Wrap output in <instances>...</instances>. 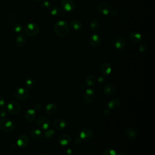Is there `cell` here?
I'll use <instances>...</instances> for the list:
<instances>
[{
  "mask_svg": "<svg viewBox=\"0 0 155 155\" xmlns=\"http://www.w3.org/2000/svg\"><path fill=\"white\" fill-rule=\"evenodd\" d=\"M114 45L116 49L122 50L123 48H124L126 45V42L125 39L122 36H119L115 39L114 42Z\"/></svg>",
  "mask_w": 155,
  "mask_h": 155,
  "instance_id": "13",
  "label": "cell"
},
{
  "mask_svg": "<svg viewBox=\"0 0 155 155\" xmlns=\"http://www.w3.org/2000/svg\"><path fill=\"white\" fill-rule=\"evenodd\" d=\"M34 108H35L34 110L35 111H40L41 109L42 108V105L40 104H36L35 105Z\"/></svg>",
  "mask_w": 155,
  "mask_h": 155,
  "instance_id": "36",
  "label": "cell"
},
{
  "mask_svg": "<svg viewBox=\"0 0 155 155\" xmlns=\"http://www.w3.org/2000/svg\"><path fill=\"white\" fill-rule=\"evenodd\" d=\"M70 25L71 28L76 31H79V30H81V28L82 27V23L81 22V21H79L78 19L71 20L70 22Z\"/></svg>",
  "mask_w": 155,
  "mask_h": 155,
  "instance_id": "24",
  "label": "cell"
},
{
  "mask_svg": "<svg viewBox=\"0 0 155 155\" xmlns=\"http://www.w3.org/2000/svg\"><path fill=\"white\" fill-rule=\"evenodd\" d=\"M6 116V111L4 109H0V117H4Z\"/></svg>",
  "mask_w": 155,
  "mask_h": 155,
  "instance_id": "38",
  "label": "cell"
},
{
  "mask_svg": "<svg viewBox=\"0 0 155 155\" xmlns=\"http://www.w3.org/2000/svg\"><path fill=\"white\" fill-rule=\"evenodd\" d=\"M146 49H147V45L145 44L142 43V44H140L139 45V51L143 52V51H145L146 50Z\"/></svg>",
  "mask_w": 155,
  "mask_h": 155,
  "instance_id": "34",
  "label": "cell"
},
{
  "mask_svg": "<svg viewBox=\"0 0 155 155\" xmlns=\"http://www.w3.org/2000/svg\"><path fill=\"white\" fill-rule=\"evenodd\" d=\"M61 9L58 5H53L50 8V13L53 16H59L61 14Z\"/></svg>",
  "mask_w": 155,
  "mask_h": 155,
  "instance_id": "28",
  "label": "cell"
},
{
  "mask_svg": "<svg viewBox=\"0 0 155 155\" xmlns=\"http://www.w3.org/2000/svg\"><path fill=\"white\" fill-rule=\"evenodd\" d=\"M116 154H117L116 151L112 148L106 149L102 153V155H116Z\"/></svg>",
  "mask_w": 155,
  "mask_h": 155,
  "instance_id": "31",
  "label": "cell"
},
{
  "mask_svg": "<svg viewBox=\"0 0 155 155\" xmlns=\"http://www.w3.org/2000/svg\"><path fill=\"white\" fill-rule=\"evenodd\" d=\"M58 111V107L54 103H49L45 107V113L48 116H53Z\"/></svg>",
  "mask_w": 155,
  "mask_h": 155,
  "instance_id": "15",
  "label": "cell"
},
{
  "mask_svg": "<svg viewBox=\"0 0 155 155\" xmlns=\"http://www.w3.org/2000/svg\"><path fill=\"white\" fill-rule=\"evenodd\" d=\"M5 105V101L4 98L0 96V107H2Z\"/></svg>",
  "mask_w": 155,
  "mask_h": 155,
  "instance_id": "39",
  "label": "cell"
},
{
  "mask_svg": "<svg viewBox=\"0 0 155 155\" xmlns=\"http://www.w3.org/2000/svg\"><path fill=\"white\" fill-rule=\"evenodd\" d=\"M79 137L84 141H90L93 137V133L90 128H84L79 134Z\"/></svg>",
  "mask_w": 155,
  "mask_h": 155,
  "instance_id": "8",
  "label": "cell"
},
{
  "mask_svg": "<svg viewBox=\"0 0 155 155\" xmlns=\"http://www.w3.org/2000/svg\"><path fill=\"white\" fill-rule=\"evenodd\" d=\"M23 27L22 25H21V24H17L15 25V27H14V30L15 32L16 33H20L22 31Z\"/></svg>",
  "mask_w": 155,
  "mask_h": 155,
  "instance_id": "33",
  "label": "cell"
},
{
  "mask_svg": "<svg viewBox=\"0 0 155 155\" xmlns=\"http://www.w3.org/2000/svg\"><path fill=\"white\" fill-rule=\"evenodd\" d=\"M71 153H72V150H71V149H70V148H68V149L66 150V153H67V154H71Z\"/></svg>",
  "mask_w": 155,
  "mask_h": 155,
  "instance_id": "42",
  "label": "cell"
},
{
  "mask_svg": "<svg viewBox=\"0 0 155 155\" xmlns=\"http://www.w3.org/2000/svg\"><path fill=\"white\" fill-rule=\"evenodd\" d=\"M125 134L128 139H134L137 137V132L131 127H127L125 130Z\"/></svg>",
  "mask_w": 155,
  "mask_h": 155,
  "instance_id": "22",
  "label": "cell"
},
{
  "mask_svg": "<svg viewBox=\"0 0 155 155\" xmlns=\"http://www.w3.org/2000/svg\"><path fill=\"white\" fill-rule=\"evenodd\" d=\"M104 93L108 96H111L116 93V87L113 84H108L103 88Z\"/></svg>",
  "mask_w": 155,
  "mask_h": 155,
  "instance_id": "20",
  "label": "cell"
},
{
  "mask_svg": "<svg viewBox=\"0 0 155 155\" xmlns=\"http://www.w3.org/2000/svg\"><path fill=\"white\" fill-rule=\"evenodd\" d=\"M41 5L42 8L45 9H48L50 6V3L48 0H43L41 2Z\"/></svg>",
  "mask_w": 155,
  "mask_h": 155,
  "instance_id": "32",
  "label": "cell"
},
{
  "mask_svg": "<svg viewBox=\"0 0 155 155\" xmlns=\"http://www.w3.org/2000/svg\"><path fill=\"white\" fill-rule=\"evenodd\" d=\"M121 107V102L119 99L114 98L108 103V107L111 110H117Z\"/></svg>",
  "mask_w": 155,
  "mask_h": 155,
  "instance_id": "17",
  "label": "cell"
},
{
  "mask_svg": "<svg viewBox=\"0 0 155 155\" xmlns=\"http://www.w3.org/2000/svg\"><path fill=\"white\" fill-rule=\"evenodd\" d=\"M15 128L14 123L7 118L0 119V130L5 132H10Z\"/></svg>",
  "mask_w": 155,
  "mask_h": 155,
  "instance_id": "2",
  "label": "cell"
},
{
  "mask_svg": "<svg viewBox=\"0 0 155 155\" xmlns=\"http://www.w3.org/2000/svg\"><path fill=\"white\" fill-rule=\"evenodd\" d=\"M34 1H42V0H34Z\"/></svg>",
  "mask_w": 155,
  "mask_h": 155,
  "instance_id": "45",
  "label": "cell"
},
{
  "mask_svg": "<svg viewBox=\"0 0 155 155\" xmlns=\"http://www.w3.org/2000/svg\"><path fill=\"white\" fill-rule=\"evenodd\" d=\"M81 139L80 137H76L74 139V142L75 144L76 145H79L81 143Z\"/></svg>",
  "mask_w": 155,
  "mask_h": 155,
  "instance_id": "37",
  "label": "cell"
},
{
  "mask_svg": "<svg viewBox=\"0 0 155 155\" xmlns=\"http://www.w3.org/2000/svg\"><path fill=\"white\" fill-rule=\"evenodd\" d=\"M7 110L8 113L12 114H17L21 110L20 104L15 101L9 102L7 105Z\"/></svg>",
  "mask_w": 155,
  "mask_h": 155,
  "instance_id": "5",
  "label": "cell"
},
{
  "mask_svg": "<svg viewBox=\"0 0 155 155\" xmlns=\"http://www.w3.org/2000/svg\"><path fill=\"white\" fill-rule=\"evenodd\" d=\"M25 33L29 36H36L39 31V28L38 25L35 23H29L25 27Z\"/></svg>",
  "mask_w": 155,
  "mask_h": 155,
  "instance_id": "3",
  "label": "cell"
},
{
  "mask_svg": "<svg viewBox=\"0 0 155 155\" xmlns=\"http://www.w3.org/2000/svg\"><path fill=\"white\" fill-rule=\"evenodd\" d=\"M71 141V138L69 134H63L59 136L58 139V143L63 146L68 145Z\"/></svg>",
  "mask_w": 155,
  "mask_h": 155,
  "instance_id": "14",
  "label": "cell"
},
{
  "mask_svg": "<svg viewBox=\"0 0 155 155\" xmlns=\"http://www.w3.org/2000/svg\"><path fill=\"white\" fill-rule=\"evenodd\" d=\"M110 13L111 15L112 16H113V17L116 16L117 15V11L115 10H113L110 11Z\"/></svg>",
  "mask_w": 155,
  "mask_h": 155,
  "instance_id": "40",
  "label": "cell"
},
{
  "mask_svg": "<svg viewBox=\"0 0 155 155\" xmlns=\"http://www.w3.org/2000/svg\"><path fill=\"white\" fill-rule=\"evenodd\" d=\"M102 113L104 116H108L110 114V110L109 108H104L102 111Z\"/></svg>",
  "mask_w": 155,
  "mask_h": 155,
  "instance_id": "35",
  "label": "cell"
},
{
  "mask_svg": "<svg viewBox=\"0 0 155 155\" xmlns=\"http://www.w3.org/2000/svg\"><path fill=\"white\" fill-rule=\"evenodd\" d=\"M86 84L90 87L94 86L96 82V79L95 77L93 75H89L86 78Z\"/></svg>",
  "mask_w": 155,
  "mask_h": 155,
  "instance_id": "27",
  "label": "cell"
},
{
  "mask_svg": "<svg viewBox=\"0 0 155 155\" xmlns=\"http://www.w3.org/2000/svg\"><path fill=\"white\" fill-rule=\"evenodd\" d=\"M54 133H55V132H54V131L53 129H49V130H47L44 133V137L45 139H50V138L52 137L54 135Z\"/></svg>",
  "mask_w": 155,
  "mask_h": 155,
  "instance_id": "30",
  "label": "cell"
},
{
  "mask_svg": "<svg viewBox=\"0 0 155 155\" xmlns=\"http://www.w3.org/2000/svg\"><path fill=\"white\" fill-rule=\"evenodd\" d=\"M95 99V93L94 91L91 89L88 88L85 90L84 95H83V101L86 104H91L92 103Z\"/></svg>",
  "mask_w": 155,
  "mask_h": 155,
  "instance_id": "7",
  "label": "cell"
},
{
  "mask_svg": "<svg viewBox=\"0 0 155 155\" xmlns=\"http://www.w3.org/2000/svg\"><path fill=\"white\" fill-rule=\"evenodd\" d=\"M29 142L28 137L27 135L22 134L18 137L16 140V145L20 148H24L28 145Z\"/></svg>",
  "mask_w": 155,
  "mask_h": 155,
  "instance_id": "11",
  "label": "cell"
},
{
  "mask_svg": "<svg viewBox=\"0 0 155 155\" xmlns=\"http://www.w3.org/2000/svg\"><path fill=\"white\" fill-rule=\"evenodd\" d=\"M36 111L31 108L27 110L24 115L25 120L29 123L33 122L36 119Z\"/></svg>",
  "mask_w": 155,
  "mask_h": 155,
  "instance_id": "12",
  "label": "cell"
},
{
  "mask_svg": "<svg viewBox=\"0 0 155 155\" xmlns=\"http://www.w3.org/2000/svg\"><path fill=\"white\" fill-rule=\"evenodd\" d=\"M142 38L141 34L136 31H133L129 35V39L133 44L139 43L142 40Z\"/></svg>",
  "mask_w": 155,
  "mask_h": 155,
  "instance_id": "19",
  "label": "cell"
},
{
  "mask_svg": "<svg viewBox=\"0 0 155 155\" xmlns=\"http://www.w3.org/2000/svg\"><path fill=\"white\" fill-rule=\"evenodd\" d=\"M39 155H47L46 154H44V153H41V154H39Z\"/></svg>",
  "mask_w": 155,
  "mask_h": 155,
  "instance_id": "44",
  "label": "cell"
},
{
  "mask_svg": "<svg viewBox=\"0 0 155 155\" xmlns=\"http://www.w3.org/2000/svg\"><path fill=\"white\" fill-rule=\"evenodd\" d=\"M116 155H126V154H125V153L124 152L120 151V152H119L118 153H117Z\"/></svg>",
  "mask_w": 155,
  "mask_h": 155,
  "instance_id": "43",
  "label": "cell"
},
{
  "mask_svg": "<svg viewBox=\"0 0 155 155\" xmlns=\"http://www.w3.org/2000/svg\"><path fill=\"white\" fill-rule=\"evenodd\" d=\"M61 8L66 12L73 11L76 6L74 0H62L61 2Z\"/></svg>",
  "mask_w": 155,
  "mask_h": 155,
  "instance_id": "9",
  "label": "cell"
},
{
  "mask_svg": "<svg viewBox=\"0 0 155 155\" xmlns=\"http://www.w3.org/2000/svg\"><path fill=\"white\" fill-rule=\"evenodd\" d=\"M51 124L50 120L46 117L41 116L38 118L36 120L37 126L43 130H47L50 127Z\"/></svg>",
  "mask_w": 155,
  "mask_h": 155,
  "instance_id": "6",
  "label": "cell"
},
{
  "mask_svg": "<svg viewBox=\"0 0 155 155\" xmlns=\"http://www.w3.org/2000/svg\"><path fill=\"white\" fill-rule=\"evenodd\" d=\"M98 12L104 15H108L110 14L111 9L110 5L106 2H101L97 5Z\"/></svg>",
  "mask_w": 155,
  "mask_h": 155,
  "instance_id": "10",
  "label": "cell"
},
{
  "mask_svg": "<svg viewBox=\"0 0 155 155\" xmlns=\"http://www.w3.org/2000/svg\"><path fill=\"white\" fill-rule=\"evenodd\" d=\"M66 121L65 119H62V118H59L56 119L53 124V126L54 127V128L58 130H61L64 129L65 127H66Z\"/></svg>",
  "mask_w": 155,
  "mask_h": 155,
  "instance_id": "18",
  "label": "cell"
},
{
  "mask_svg": "<svg viewBox=\"0 0 155 155\" xmlns=\"http://www.w3.org/2000/svg\"><path fill=\"white\" fill-rule=\"evenodd\" d=\"M104 81H105V79H104L103 77L101 76V77H99V78H98V82H100V83H103Z\"/></svg>",
  "mask_w": 155,
  "mask_h": 155,
  "instance_id": "41",
  "label": "cell"
},
{
  "mask_svg": "<svg viewBox=\"0 0 155 155\" xmlns=\"http://www.w3.org/2000/svg\"><path fill=\"white\" fill-rule=\"evenodd\" d=\"M13 96L19 100H25L29 96V91L24 88H18L13 91Z\"/></svg>",
  "mask_w": 155,
  "mask_h": 155,
  "instance_id": "4",
  "label": "cell"
},
{
  "mask_svg": "<svg viewBox=\"0 0 155 155\" xmlns=\"http://www.w3.org/2000/svg\"><path fill=\"white\" fill-rule=\"evenodd\" d=\"M90 26V29L91 30V31H96L99 29V28L100 27V22H99V20L96 19H94L91 21Z\"/></svg>",
  "mask_w": 155,
  "mask_h": 155,
  "instance_id": "26",
  "label": "cell"
},
{
  "mask_svg": "<svg viewBox=\"0 0 155 155\" xmlns=\"http://www.w3.org/2000/svg\"><path fill=\"white\" fill-rule=\"evenodd\" d=\"M101 37L97 34H93L90 39V44L93 47H97L101 44Z\"/></svg>",
  "mask_w": 155,
  "mask_h": 155,
  "instance_id": "21",
  "label": "cell"
},
{
  "mask_svg": "<svg viewBox=\"0 0 155 155\" xmlns=\"http://www.w3.org/2000/svg\"><path fill=\"white\" fill-rule=\"evenodd\" d=\"M30 135H31V137L35 139H39L42 137V133L40 130L34 128L31 130Z\"/></svg>",
  "mask_w": 155,
  "mask_h": 155,
  "instance_id": "25",
  "label": "cell"
},
{
  "mask_svg": "<svg viewBox=\"0 0 155 155\" xmlns=\"http://www.w3.org/2000/svg\"><path fill=\"white\" fill-rule=\"evenodd\" d=\"M101 72L104 76H108L111 73V67L110 64L107 62L102 63L100 67Z\"/></svg>",
  "mask_w": 155,
  "mask_h": 155,
  "instance_id": "16",
  "label": "cell"
},
{
  "mask_svg": "<svg viewBox=\"0 0 155 155\" xmlns=\"http://www.w3.org/2000/svg\"><path fill=\"white\" fill-rule=\"evenodd\" d=\"M25 85L29 89H31L32 88H33L34 86H35V81H34V79L31 78H28L25 81Z\"/></svg>",
  "mask_w": 155,
  "mask_h": 155,
  "instance_id": "29",
  "label": "cell"
},
{
  "mask_svg": "<svg viewBox=\"0 0 155 155\" xmlns=\"http://www.w3.org/2000/svg\"><path fill=\"white\" fill-rule=\"evenodd\" d=\"M54 31L56 34L61 37L65 36L69 31L68 24L64 21H59L54 25Z\"/></svg>",
  "mask_w": 155,
  "mask_h": 155,
  "instance_id": "1",
  "label": "cell"
},
{
  "mask_svg": "<svg viewBox=\"0 0 155 155\" xmlns=\"http://www.w3.org/2000/svg\"><path fill=\"white\" fill-rule=\"evenodd\" d=\"M16 45L19 47H24L27 43V38L24 35L20 34L19 35L15 40Z\"/></svg>",
  "mask_w": 155,
  "mask_h": 155,
  "instance_id": "23",
  "label": "cell"
}]
</instances>
